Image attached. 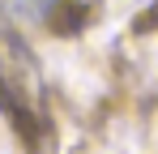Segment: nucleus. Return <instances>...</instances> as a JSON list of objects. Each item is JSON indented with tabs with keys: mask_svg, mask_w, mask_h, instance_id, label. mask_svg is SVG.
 I'll return each instance as SVG.
<instances>
[{
	"mask_svg": "<svg viewBox=\"0 0 158 154\" xmlns=\"http://www.w3.org/2000/svg\"><path fill=\"white\" fill-rule=\"evenodd\" d=\"M17 4L30 9V13H39V17H47L52 30H73V26L85 22L94 0H17Z\"/></svg>",
	"mask_w": 158,
	"mask_h": 154,
	"instance_id": "nucleus-1",
	"label": "nucleus"
}]
</instances>
